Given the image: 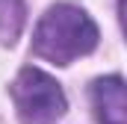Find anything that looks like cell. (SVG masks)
Returning <instances> with one entry per match:
<instances>
[{"label":"cell","instance_id":"cell-1","mask_svg":"<svg viewBox=\"0 0 127 124\" xmlns=\"http://www.w3.org/2000/svg\"><path fill=\"white\" fill-rule=\"evenodd\" d=\"M95 47H97L95 21L71 3L50 6L32 32V50L41 59L56 62V65H71L77 56H86Z\"/></svg>","mask_w":127,"mask_h":124},{"label":"cell","instance_id":"cell-2","mask_svg":"<svg viewBox=\"0 0 127 124\" xmlns=\"http://www.w3.org/2000/svg\"><path fill=\"white\" fill-rule=\"evenodd\" d=\"M12 100L24 124H56L68 109L62 86L41 68H21L12 83Z\"/></svg>","mask_w":127,"mask_h":124},{"label":"cell","instance_id":"cell-3","mask_svg":"<svg viewBox=\"0 0 127 124\" xmlns=\"http://www.w3.org/2000/svg\"><path fill=\"white\" fill-rule=\"evenodd\" d=\"M92 103L100 124H127V92L121 77H100L92 83Z\"/></svg>","mask_w":127,"mask_h":124}]
</instances>
